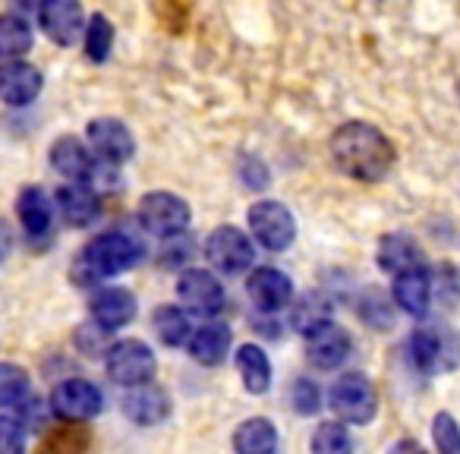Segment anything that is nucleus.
I'll return each mask as SVG.
<instances>
[{"instance_id":"f257e3e1","label":"nucleus","mask_w":460,"mask_h":454,"mask_svg":"<svg viewBox=\"0 0 460 454\" xmlns=\"http://www.w3.org/2000/svg\"><path fill=\"white\" fill-rule=\"evenodd\" d=\"M332 158L338 165V171H344L347 177L363 180V183H376L394 165V146L378 127L366 120H350L344 127L334 129L332 142Z\"/></svg>"},{"instance_id":"f03ea898","label":"nucleus","mask_w":460,"mask_h":454,"mask_svg":"<svg viewBox=\"0 0 460 454\" xmlns=\"http://www.w3.org/2000/svg\"><path fill=\"white\" fill-rule=\"evenodd\" d=\"M139 259L142 246L133 237H127V234H102L83 250L76 269H73V278L79 284H95L102 278L129 272Z\"/></svg>"},{"instance_id":"7ed1b4c3","label":"nucleus","mask_w":460,"mask_h":454,"mask_svg":"<svg viewBox=\"0 0 460 454\" xmlns=\"http://www.w3.org/2000/svg\"><path fill=\"white\" fill-rule=\"evenodd\" d=\"M407 353H410V363L416 366L420 372L432 376V372L441 369H454L460 360V341L454 338L451 332L438 325H426V328H416L407 341Z\"/></svg>"},{"instance_id":"20e7f679","label":"nucleus","mask_w":460,"mask_h":454,"mask_svg":"<svg viewBox=\"0 0 460 454\" xmlns=\"http://www.w3.org/2000/svg\"><path fill=\"white\" fill-rule=\"evenodd\" d=\"M190 205L173 192H148L139 202V224L155 237H180L190 227Z\"/></svg>"},{"instance_id":"39448f33","label":"nucleus","mask_w":460,"mask_h":454,"mask_svg":"<svg viewBox=\"0 0 460 454\" xmlns=\"http://www.w3.org/2000/svg\"><path fill=\"white\" fill-rule=\"evenodd\" d=\"M246 221H250L252 237L271 253L288 250V246L296 240V221H294V215H290L288 205H281V202H271V199L256 202L250 211H246Z\"/></svg>"},{"instance_id":"423d86ee","label":"nucleus","mask_w":460,"mask_h":454,"mask_svg":"<svg viewBox=\"0 0 460 454\" xmlns=\"http://www.w3.org/2000/svg\"><path fill=\"white\" fill-rule=\"evenodd\" d=\"M328 404H332V410L341 420L357 423V426L369 423L378 410L376 388H372L369 378L359 376V372H350V376L338 378V382L332 385V391H328Z\"/></svg>"},{"instance_id":"0eeeda50","label":"nucleus","mask_w":460,"mask_h":454,"mask_svg":"<svg viewBox=\"0 0 460 454\" xmlns=\"http://www.w3.org/2000/svg\"><path fill=\"white\" fill-rule=\"evenodd\" d=\"M205 256H208V263L215 265L221 275H243V272H250V265L256 263V246H252V240L246 237L240 227L224 224V227H217L208 237Z\"/></svg>"},{"instance_id":"6e6552de","label":"nucleus","mask_w":460,"mask_h":454,"mask_svg":"<svg viewBox=\"0 0 460 454\" xmlns=\"http://www.w3.org/2000/svg\"><path fill=\"white\" fill-rule=\"evenodd\" d=\"M104 366H108V376L114 378L117 385L133 388V385L152 382L155 366L158 363H155V353L146 341L127 338V341H117V344L111 347Z\"/></svg>"},{"instance_id":"1a4fd4ad","label":"nucleus","mask_w":460,"mask_h":454,"mask_svg":"<svg viewBox=\"0 0 460 454\" xmlns=\"http://www.w3.org/2000/svg\"><path fill=\"white\" fill-rule=\"evenodd\" d=\"M39 22L54 45L70 48V45H76L79 32H83V26H85L83 4H79V0H41Z\"/></svg>"},{"instance_id":"9d476101","label":"nucleus","mask_w":460,"mask_h":454,"mask_svg":"<svg viewBox=\"0 0 460 454\" xmlns=\"http://www.w3.org/2000/svg\"><path fill=\"white\" fill-rule=\"evenodd\" d=\"M177 297H180V303H186V309H192V313H199V316L221 313L224 303H227L224 284L205 269L183 272V275H180V284H177Z\"/></svg>"},{"instance_id":"9b49d317","label":"nucleus","mask_w":460,"mask_h":454,"mask_svg":"<svg viewBox=\"0 0 460 454\" xmlns=\"http://www.w3.org/2000/svg\"><path fill=\"white\" fill-rule=\"evenodd\" d=\"M350 357V334L332 319L306 332V360L315 369H338Z\"/></svg>"},{"instance_id":"f8f14e48","label":"nucleus","mask_w":460,"mask_h":454,"mask_svg":"<svg viewBox=\"0 0 460 454\" xmlns=\"http://www.w3.org/2000/svg\"><path fill=\"white\" fill-rule=\"evenodd\" d=\"M41 85H45L41 73L32 64H26L22 58L0 64V102L10 104V108L32 104L41 95Z\"/></svg>"},{"instance_id":"ddd939ff","label":"nucleus","mask_w":460,"mask_h":454,"mask_svg":"<svg viewBox=\"0 0 460 454\" xmlns=\"http://www.w3.org/2000/svg\"><path fill=\"white\" fill-rule=\"evenodd\" d=\"M51 404L60 416H70V420H89L104 410V395L98 385L85 382V378H66L54 388Z\"/></svg>"},{"instance_id":"4468645a","label":"nucleus","mask_w":460,"mask_h":454,"mask_svg":"<svg viewBox=\"0 0 460 454\" xmlns=\"http://www.w3.org/2000/svg\"><path fill=\"white\" fill-rule=\"evenodd\" d=\"M89 142L98 152V158L111 161V165H123V161L133 158L136 139L129 133V127L114 117H98L89 123Z\"/></svg>"},{"instance_id":"2eb2a0df","label":"nucleus","mask_w":460,"mask_h":454,"mask_svg":"<svg viewBox=\"0 0 460 454\" xmlns=\"http://www.w3.org/2000/svg\"><path fill=\"white\" fill-rule=\"evenodd\" d=\"M246 294L256 303L259 313H278V309L288 307L290 297H294V284L278 269H256L246 278Z\"/></svg>"},{"instance_id":"dca6fc26","label":"nucleus","mask_w":460,"mask_h":454,"mask_svg":"<svg viewBox=\"0 0 460 454\" xmlns=\"http://www.w3.org/2000/svg\"><path fill=\"white\" fill-rule=\"evenodd\" d=\"M123 414L136 423V426H158L171 416V397L164 388L152 382L133 385L127 397H123Z\"/></svg>"},{"instance_id":"f3484780","label":"nucleus","mask_w":460,"mask_h":454,"mask_svg":"<svg viewBox=\"0 0 460 454\" xmlns=\"http://www.w3.org/2000/svg\"><path fill=\"white\" fill-rule=\"evenodd\" d=\"M136 309H139L136 294L127 288H104V290H98L95 300H92V316H95V322L104 332L129 325V322L136 319Z\"/></svg>"},{"instance_id":"a211bd4d","label":"nucleus","mask_w":460,"mask_h":454,"mask_svg":"<svg viewBox=\"0 0 460 454\" xmlns=\"http://www.w3.org/2000/svg\"><path fill=\"white\" fill-rule=\"evenodd\" d=\"M394 303L410 316H426L432 303V278L422 265L397 272L394 278Z\"/></svg>"},{"instance_id":"6ab92c4d","label":"nucleus","mask_w":460,"mask_h":454,"mask_svg":"<svg viewBox=\"0 0 460 454\" xmlns=\"http://www.w3.org/2000/svg\"><path fill=\"white\" fill-rule=\"evenodd\" d=\"M51 165L70 180H92V174H95V161H92V155L85 152V146L76 136H60L54 142Z\"/></svg>"},{"instance_id":"aec40b11","label":"nucleus","mask_w":460,"mask_h":454,"mask_svg":"<svg viewBox=\"0 0 460 454\" xmlns=\"http://www.w3.org/2000/svg\"><path fill=\"white\" fill-rule=\"evenodd\" d=\"M16 211H20V221L29 237H48V231H51V199L41 186H26L20 192Z\"/></svg>"},{"instance_id":"412c9836","label":"nucleus","mask_w":460,"mask_h":454,"mask_svg":"<svg viewBox=\"0 0 460 454\" xmlns=\"http://www.w3.org/2000/svg\"><path fill=\"white\" fill-rule=\"evenodd\" d=\"M227 351H230V328L227 325H217V322L199 328V332L192 334V341H190L192 360H196V363H202V366L224 363Z\"/></svg>"},{"instance_id":"4be33fe9","label":"nucleus","mask_w":460,"mask_h":454,"mask_svg":"<svg viewBox=\"0 0 460 454\" xmlns=\"http://www.w3.org/2000/svg\"><path fill=\"white\" fill-rule=\"evenodd\" d=\"M237 369L240 378H243L246 391L250 395H265L271 385V363L269 353L262 351L259 344H243L237 351Z\"/></svg>"},{"instance_id":"5701e85b","label":"nucleus","mask_w":460,"mask_h":454,"mask_svg":"<svg viewBox=\"0 0 460 454\" xmlns=\"http://www.w3.org/2000/svg\"><path fill=\"white\" fill-rule=\"evenodd\" d=\"M58 205H60L64 221L73 224V227H85V224H92L98 215V199L92 196V190H85V186H79V183L60 186Z\"/></svg>"},{"instance_id":"b1692460","label":"nucleus","mask_w":460,"mask_h":454,"mask_svg":"<svg viewBox=\"0 0 460 454\" xmlns=\"http://www.w3.org/2000/svg\"><path fill=\"white\" fill-rule=\"evenodd\" d=\"M234 448L240 454H269L278 448V429L265 416H252L234 432Z\"/></svg>"},{"instance_id":"393cba45","label":"nucleus","mask_w":460,"mask_h":454,"mask_svg":"<svg viewBox=\"0 0 460 454\" xmlns=\"http://www.w3.org/2000/svg\"><path fill=\"white\" fill-rule=\"evenodd\" d=\"M420 246L410 237H403V234H388L378 244V265H382V272H391V275L413 269V265H420Z\"/></svg>"},{"instance_id":"a878e982","label":"nucleus","mask_w":460,"mask_h":454,"mask_svg":"<svg viewBox=\"0 0 460 454\" xmlns=\"http://www.w3.org/2000/svg\"><path fill=\"white\" fill-rule=\"evenodd\" d=\"M32 26L22 16L4 13L0 16V60H16L32 51Z\"/></svg>"},{"instance_id":"bb28decb","label":"nucleus","mask_w":460,"mask_h":454,"mask_svg":"<svg viewBox=\"0 0 460 454\" xmlns=\"http://www.w3.org/2000/svg\"><path fill=\"white\" fill-rule=\"evenodd\" d=\"M155 334L161 338V344L167 347H180L186 338H190V319H186L183 309L177 307H161L155 313Z\"/></svg>"},{"instance_id":"cd10ccee","label":"nucleus","mask_w":460,"mask_h":454,"mask_svg":"<svg viewBox=\"0 0 460 454\" xmlns=\"http://www.w3.org/2000/svg\"><path fill=\"white\" fill-rule=\"evenodd\" d=\"M111 48H114V26L104 13H95L85 26V54L92 64H104L111 58Z\"/></svg>"},{"instance_id":"c85d7f7f","label":"nucleus","mask_w":460,"mask_h":454,"mask_svg":"<svg viewBox=\"0 0 460 454\" xmlns=\"http://www.w3.org/2000/svg\"><path fill=\"white\" fill-rule=\"evenodd\" d=\"M92 445V435L85 426H60L41 441V451L51 454H73V451H85Z\"/></svg>"},{"instance_id":"c756f323","label":"nucleus","mask_w":460,"mask_h":454,"mask_svg":"<svg viewBox=\"0 0 460 454\" xmlns=\"http://www.w3.org/2000/svg\"><path fill=\"white\" fill-rule=\"evenodd\" d=\"M29 395V372L16 363H0V404L13 407Z\"/></svg>"},{"instance_id":"7c9ffc66","label":"nucleus","mask_w":460,"mask_h":454,"mask_svg":"<svg viewBox=\"0 0 460 454\" xmlns=\"http://www.w3.org/2000/svg\"><path fill=\"white\" fill-rule=\"evenodd\" d=\"M353 448V439L341 423H322L313 435V451L319 454H344Z\"/></svg>"},{"instance_id":"2f4dec72","label":"nucleus","mask_w":460,"mask_h":454,"mask_svg":"<svg viewBox=\"0 0 460 454\" xmlns=\"http://www.w3.org/2000/svg\"><path fill=\"white\" fill-rule=\"evenodd\" d=\"M328 316H332V307H328V300H319V297H306V300L296 307L294 313V325L296 332H313L315 325H322V322H328Z\"/></svg>"},{"instance_id":"473e14b6","label":"nucleus","mask_w":460,"mask_h":454,"mask_svg":"<svg viewBox=\"0 0 460 454\" xmlns=\"http://www.w3.org/2000/svg\"><path fill=\"white\" fill-rule=\"evenodd\" d=\"M432 435H435V445H438V451L460 454V429H457V420H454L451 414H438V416H435Z\"/></svg>"},{"instance_id":"72a5a7b5","label":"nucleus","mask_w":460,"mask_h":454,"mask_svg":"<svg viewBox=\"0 0 460 454\" xmlns=\"http://www.w3.org/2000/svg\"><path fill=\"white\" fill-rule=\"evenodd\" d=\"M26 445V429L13 416H0V454H16Z\"/></svg>"},{"instance_id":"f704fd0d","label":"nucleus","mask_w":460,"mask_h":454,"mask_svg":"<svg viewBox=\"0 0 460 454\" xmlns=\"http://www.w3.org/2000/svg\"><path fill=\"white\" fill-rule=\"evenodd\" d=\"M319 407H322V395H319V388H315V382L300 378V382L294 385V410L303 416H313Z\"/></svg>"},{"instance_id":"c9c22d12","label":"nucleus","mask_w":460,"mask_h":454,"mask_svg":"<svg viewBox=\"0 0 460 454\" xmlns=\"http://www.w3.org/2000/svg\"><path fill=\"white\" fill-rule=\"evenodd\" d=\"M359 313H363V319L369 322V325H376V328H388L391 325V309H388V303H385V297L378 294H366V303L359 307Z\"/></svg>"},{"instance_id":"e433bc0d","label":"nucleus","mask_w":460,"mask_h":454,"mask_svg":"<svg viewBox=\"0 0 460 454\" xmlns=\"http://www.w3.org/2000/svg\"><path fill=\"white\" fill-rule=\"evenodd\" d=\"M192 244L190 240H183V244H177V246H167V256H164V265H180V263H186V259L192 256Z\"/></svg>"},{"instance_id":"4c0bfd02","label":"nucleus","mask_w":460,"mask_h":454,"mask_svg":"<svg viewBox=\"0 0 460 454\" xmlns=\"http://www.w3.org/2000/svg\"><path fill=\"white\" fill-rule=\"evenodd\" d=\"M13 253V231H10V224L0 218V263Z\"/></svg>"}]
</instances>
